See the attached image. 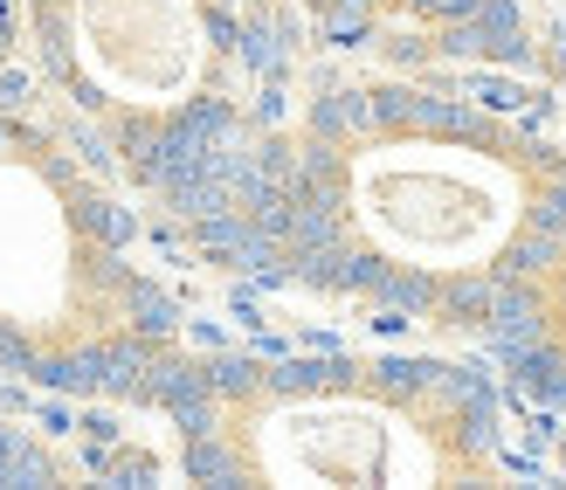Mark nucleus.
Segmentation results:
<instances>
[{
    "label": "nucleus",
    "mask_w": 566,
    "mask_h": 490,
    "mask_svg": "<svg viewBox=\"0 0 566 490\" xmlns=\"http://www.w3.org/2000/svg\"><path fill=\"white\" fill-rule=\"evenodd\" d=\"M8 49H14V8L0 0V63H8Z\"/></svg>",
    "instance_id": "423d86ee"
},
{
    "label": "nucleus",
    "mask_w": 566,
    "mask_h": 490,
    "mask_svg": "<svg viewBox=\"0 0 566 490\" xmlns=\"http://www.w3.org/2000/svg\"><path fill=\"white\" fill-rule=\"evenodd\" d=\"M180 428V463L201 483L249 490H449L504 483L497 380L429 353L318 359H201L153 400Z\"/></svg>",
    "instance_id": "f03ea898"
},
{
    "label": "nucleus",
    "mask_w": 566,
    "mask_h": 490,
    "mask_svg": "<svg viewBox=\"0 0 566 490\" xmlns=\"http://www.w3.org/2000/svg\"><path fill=\"white\" fill-rule=\"evenodd\" d=\"M553 470L566 477V428H559V436H553Z\"/></svg>",
    "instance_id": "0eeeda50"
},
{
    "label": "nucleus",
    "mask_w": 566,
    "mask_h": 490,
    "mask_svg": "<svg viewBox=\"0 0 566 490\" xmlns=\"http://www.w3.org/2000/svg\"><path fill=\"white\" fill-rule=\"evenodd\" d=\"M256 270L442 338H497L566 208V146L512 111L338 83L235 187Z\"/></svg>",
    "instance_id": "f257e3e1"
},
{
    "label": "nucleus",
    "mask_w": 566,
    "mask_h": 490,
    "mask_svg": "<svg viewBox=\"0 0 566 490\" xmlns=\"http://www.w3.org/2000/svg\"><path fill=\"white\" fill-rule=\"evenodd\" d=\"M491 353L504 366V380H512L532 408L566 415V208L553 215L546 242L532 249Z\"/></svg>",
    "instance_id": "39448f33"
},
{
    "label": "nucleus",
    "mask_w": 566,
    "mask_h": 490,
    "mask_svg": "<svg viewBox=\"0 0 566 490\" xmlns=\"http://www.w3.org/2000/svg\"><path fill=\"white\" fill-rule=\"evenodd\" d=\"M55 97L138 180H174L229 125V0H21Z\"/></svg>",
    "instance_id": "20e7f679"
},
{
    "label": "nucleus",
    "mask_w": 566,
    "mask_h": 490,
    "mask_svg": "<svg viewBox=\"0 0 566 490\" xmlns=\"http://www.w3.org/2000/svg\"><path fill=\"white\" fill-rule=\"evenodd\" d=\"M180 366V304L138 263L125 208L63 138L0 118V373L153 408Z\"/></svg>",
    "instance_id": "7ed1b4c3"
}]
</instances>
